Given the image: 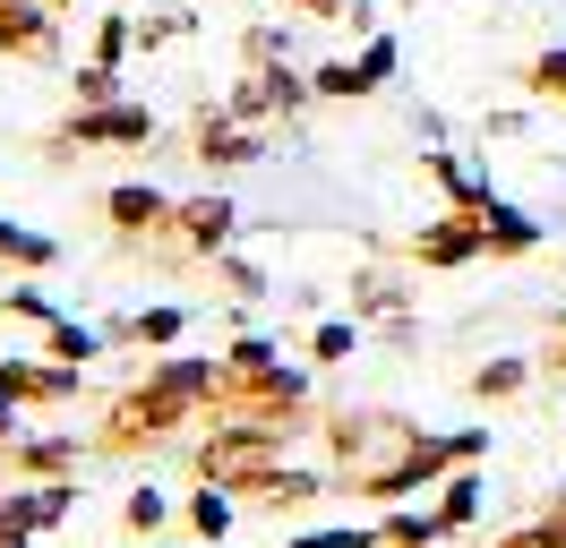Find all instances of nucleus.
I'll use <instances>...</instances> for the list:
<instances>
[{
	"label": "nucleus",
	"mask_w": 566,
	"mask_h": 548,
	"mask_svg": "<svg viewBox=\"0 0 566 548\" xmlns=\"http://www.w3.org/2000/svg\"><path fill=\"white\" fill-rule=\"evenodd\" d=\"M214 394H223V360H198V351H155L146 377H129L104 403V429H95V454H146V445H172L189 420H207Z\"/></svg>",
	"instance_id": "1"
},
{
	"label": "nucleus",
	"mask_w": 566,
	"mask_h": 548,
	"mask_svg": "<svg viewBox=\"0 0 566 548\" xmlns=\"http://www.w3.org/2000/svg\"><path fill=\"white\" fill-rule=\"evenodd\" d=\"M490 454V429H447V438H412V445H395L387 463H369V472H353L344 488L353 497H369V506H412L421 488H438L447 472H463V463H481Z\"/></svg>",
	"instance_id": "2"
},
{
	"label": "nucleus",
	"mask_w": 566,
	"mask_h": 548,
	"mask_svg": "<svg viewBox=\"0 0 566 548\" xmlns=\"http://www.w3.org/2000/svg\"><path fill=\"white\" fill-rule=\"evenodd\" d=\"M95 146H112V155H120V146H155V112L129 103V95H120V103H70V120L43 137V155H52V164L95 155Z\"/></svg>",
	"instance_id": "3"
},
{
	"label": "nucleus",
	"mask_w": 566,
	"mask_h": 548,
	"mask_svg": "<svg viewBox=\"0 0 566 548\" xmlns=\"http://www.w3.org/2000/svg\"><path fill=\"white\" fill-rule=\"evenodd\" d=\"M232 232H241V205L223 198V189H207V198H180L172 240H164V266H214V257L232 249Z\"/></svg>",
	"instance_id": "4"
},
{
	"label": "nucleus",
	"mask_w": 566,
	"mask_h": 548,
	"mask_svg": "<svg viewBox=\"0 0 566 548\" xmlns=\"http://www.w3.org/2000/svg\"><path fill=\"white\" fill-rule=\"evenodd\" d=\"M172 214L180 205L164 198V189H146V180H112L104 189V223H112V240H120V249H164V240H172ZM155 266H164V257H155Z\"/></svg>",
	"instance_id": "5"
},
{
	"label": "nucleus",
	"mask_w": 566,
	"mask_h": 548,
	"mask_svg": "<svg viewBox=\"0 0 566 548\" xmlns=\"http://www.w3.org/2000/svg\"><path fill=\"white\" fill-rule=\"evenodd\" d=\"M403 257H412V266H429V274H455V266H472V257H490V223L447 205L438 223H421V232L403 240Z\"/></svg>",
	"instance_id": "6"
},
{
	"label": "nucleus",
	"mask_w": 566,
	"mask_h": 548,
	"mask_svg": "<svg viewBox=\"0 0 566 548\" xmlns=\"http://www.w3.org/2000/svg\"><path fill=\"white\" fill-rule=\"evenodd\" d=\"M326 488H335V472H310V463H258V472L232 479V497L266 506V514H301V506H318Z\"/></svg>",
	"instance_id": "7"
},
{
	"label": "nucleus",
	"mask_w": 566,
	"mask_h": 548,
	"mask_svg": "<svg viewBox=\"0 0 566 548\" xmlns=\"http://www.w3.org/2000/svg\"><path fill=\"white\" fill-rule=\"evenodd\" d=\"M189 155H198L207 171H241V164H258V155H266V137L249 129L232 103H207V112H198V129H189Z\"/></svg>",
	"instance_id": "8"
},
{
	"label": "nucleus",
	"mask_w": 566,
	"mask_h": 548,
	"mask_svg": "<svg viewBox=\"0 0 566 548\" xmlns=\"http://www.w3.org/2000/svg\"><path fill=\"white\" fill-rule=\"evenodd\" d=\"M0 394L27 411H61L86 394V369H70V360H0Z\"/></svg>",
	"instance_id": "9"
},
{
	"label": "nucleus",
	"mask_w": 566,
	"mask_h": 548,
	"mask_svg": "<svg viewBox=\"0 0 566 548\" xmlns=\"http://www.w3.org/2000/svg\"><path fill=\"white\" fill-rule=\"evenodd\" d=\"M0 52H9V61H61V9L0 0Z\"/></svg>",
	"instance_id": "10"
},
{
	"label": "nucleus",
	"mask_w": 566,
	"mask_h": 548,
	"mask_svg": "<svg viewBox=\"0 0 566 548\" xmlns=\"http://www.w3.org/2000/svg\"><path fill=\"white\" fill-rule=\"evenodd\" d=\"M189 335V308H129V317H104V342L112 351H172V342Z\"/></svg>",
	"instance_id": "11"
},
{
	"label": "nucleus",
	"mask_w": 566,
	"mask_h": 548,
	"mask_svg": "<svg viewBox=\"0 0 566 548\" xmlns=\"http://www.w3.org/2000/svg\"><path fill=\"white\" fill-rule=\"evenodd\" d=\"M77 463H86V445H77V438H18V445H0V472H9V479H77Z\"/></svg>",
	"instance_id": "12"
},
{
	"label": "nucleus",
	"mask_w": 566,
	"mask_h": 548,
	"mask_svg": "<svg viewBox=\"0 0 566 548\" xmlns=\"http://www.w3.org/2000/svg\"><path fill=\"white\" fill-rule=\"evenodd\" d=\"M9 506L27 514L35 531H61V523L77 514V479H18V488H9Z\"/></svg>",
	"instance_id": "13"
},
{
	"label": "nucleus",
	"mask_w": 566,
	"mask_h": 548,
	"mask_svg": "<svg viewBox=\"0 0 566 548\" xmlns=\"http://www.w3.org/2000/svg\"><path fill=\"white\" fill-rule=\"evenodd\" d=\"M490 548H566V488H549V497H541L515 531H497Z\"/></svg>",
	"instance_id": "14"
},
{
	"label": "nucleus",
	"mask_w": 566,
	"mask_h": 548,
	"mask_svg": "<svg viewBox=\"0 0 566 548\" xmlns=\"http://www.w3.org/2000/svg\"><path fill=\"white\" fill-rule=\"evenodd\" d=\"M421 171H429V180H438V189H447V205H455V214H490V189H481V180H472V171H463L455 164V155H447V146H429V155H421Z\"/></svg>",
	"instance_id": "15"
},
{
	"label": "nucleus",
	"mask_w": 566,
	"mask_h": 548,
	"mask_svg": "<svg viewBox=\"0 0 566 548\" xmlns=\"http://www.w3.org/2000/svg\"><path fill=\"white\" fill-rule=\"evenodd\" d=\"M438 540H447L438 506H387L378 514V548H438Z\"/></svg>",
	"instance_id": "16"
},
{
	"label": "nucleus",
	"mask_w": 566,
	"mask_h": 548,
	"mask_svg": "<svg viewBox=\"0 0 566 548\" xmlns=\"http://www.w3.org/2000/svg\"><path fill=\"white\" fill-rule=\"evenodd\" d=\"M0 266H9V274H52V266H61V240L27 232V223H0Z\"/></svg>",
	"instance_id": "17"
},
{
	"label": "nucleus",
	"mask_w": 566,
	"mask_h": 548,
	"mask_svg": "<svg viewBox=\"0 0 566 548\" xmlns=\"http://www.w3.org/2000/svg\"><path fill=\"white\" fill-rule=\"evenodd\" d=\"M438 523H447V540H455V531H472V523H481V472H472V463H463V472H447V479H438Z\"/></svg>",
	"instance_id": "18"
},
{
	"label": "nucleus",
	"mask_w": 566,
	"mask_h": 548,
	"mask_svg": "<svg viewBox=\"0 0 566 548\" xmlns=\"http://www.w3.org/2000/svg\"><path fill=\"white\" fill-rule=\"evenodd\" d=\"M232 506H241L232 488H214V479H198V488H189V506H180V523H189L198 540H223V531H232Z\"/></svg>",
	"instance_id": "19"
},
{
	"label": "nucleus",
	"mask_w": 566,
	"mask_h": 548,
	"mask_svg": "<svg viewBox=\"0 0 566 548\" xmlns=\"http://www.w3.org/2000/svg\"><path fill=\"white\" fill-rule=\"evenodd\" d=\"M524 386H532V360H515V351H506V360H481L463 394H472V403H515Z\"/></svg>",
	"instance_id": "20"
},
{
	"label": "nucleus",
	"mask_w": 566,
	"mask_h": 548,
	"mask_svg": "<svg viewBox=\"0 0 566 548\" xmlns=\"http://www.w3.org/2000/svg\"><path fill=\"white\" fill-rule=\"evenodd\" d=\"M481 223H490V257H532V249H541V223L515 214V205H490Z\"/></svg>",
	"instance_id": "21"
},
{
	"label": "nucleus",
	"mask_w": 566,
	"mask_h": 548,
	"mask_svg": "<svg viewBox=\"0 0 566 548\" xmlns=\"http://www.w3.org/2000/svg\"><path fill=\"white\" fill-rule=\"evenodd\" d=\"M310 86H318V103H360V95H378V77L360 61H318L310 68Z\"/></svg>",
	"instance_id": "22"
},
{
	"label": "nucleus",
	"mask_w": 566,
	"mask_h": 548,
	"mask_svg": "<svg viewBox=\"0 0 566 548\" xmlns=\"http://www.w3.org/2000/svg\"><path fill=\"white\" fill-rule=\"evenodd\" d=\"M95 351H112L104 326H70V317H61V326H43V360H70V369H86Z\"/></svg>",
	"instance_id": "23"
},
{
	"label": "nucleus",
	"mask_w": 566,
	"mask_h": 548,
	"mask_svg": "<svg viewBox=\"0 0 566 548\" xmlns=\"http://www.w3.org/2000/svg\"><path fill=\"white\" fill-rule=\"evenodd\" d=\"M412 292L395 283V274H353V317H403Z\"/></svg>",
	"instance_id": "24"
},
{
	"label": "nucleus",
	"mask_w": 566,
	"mask_h": 548,
	"mask_svg": "<svg viewBox=\"0 0 566 548\" xmlns=\"http://www.w3.org/2000/svg\"><path fill=\"white\" fill-rule=\"evenodd\" d=\"M353 351H360V317H318V326H310V360H318V369L353 360Z\"/></svg>",
	"instance_id": "25"
},
{
	"label": "nucleus",
	"mask_w": 566,
	"mask_h": 548,
	"mask_svg": "<svg viewBox=\"0 0 566 548\" xmlns=\"http://www.w3.org/2000/svg\"><path fill=\"white\" fill-rule=\"evenodd\" d=\"M164 523H172V506H164V488H129V497H120V531H129V540H155Z\"/></svg>",
	"instance_id": "26"
},
{
	"label": "nucleus",
	"mask_w": 566,
	"mask_h": 548,
	"mask_svg": "<svg viewBox=\"0 0 566 548\" xmlns=\"http://www.w3.org/2000/svg\"><path fill=\"white\" fill-rule=\"evenodd\" d=\"M207 274H214V283H223V292H232V301H241V308H249V301H266V274L249 266V257H232V249H223V257H214Z\"/></svg>",
	"instance_id": "27"
},
{
	"label": "nucleus",
	"mask_w": 566,
	"mask_h": 548,
	"mask_svg": "<svg viewBox=\"0 0 566 548\" xmlns=\"http://www.w3.org/2000/svg\"><path fill=\"white\" fill-rule=\"evenodd\" d=\"M275 360H283V342H275V335H232V342H223V369H232V377L275 369Z\"/></svg>",
	"instance_id": "28"
},
{
	"label": "nucleus",
	"mask_w": 566,
	"mask_h": 548,
	"mask_svg": "<svg viewBox=\"0 0 566 548\" xmlns=\"http://www.w3.org/2000/svg\"><path fill=\"white\" fill-rule=\"evenodd\" d=\"M0 317H27V326H61V308L43 301L35 283H9V292H0Z\"/></svg>",
	"instance_id": "29"
},
{
	"label": "nucleus",
	"mask_w": 566,
	"mask_h": 548,
	"mask_svg": "<svg viewBox=\"0 0 566 548\" xmlns=\"http://www.w3.org/2000/svg\"><path fill=\"white\" fill-rule=\"evenodd\" d=\"M70 103H120V68H104V61H86L70 77Z\"/></svg>",
	"instance_id": "30"
},
{
	"label": "nucleus",
	"mask_w": 566,
	"mask_h": 548,
	"mask_svg": "<svg viewBox=\"0 0 566 548\" xmlns=\"http://www.w3.org/2000/svg\"><path fill=\"white\" fill-rule=\"evenodd\" d=\"M189 27H198L189 9H146L138 18V52H155V43H172V34H189Z\"/></svg>",
	"instance_id": "31"
},
{
	"label": "nucleus",
	"mask_w": 566,
	"mask_h": 548,
	"mask_svg": "<svg viewBox=\"0 0 566 548\" xmlns=\"http://www.w3.org/2000/svg\"><path fill=\"white\" fill-rule=\"evenodd\" d=\"M524 86H532V95H558V103H566V52H532V61H524Z\"/></svg>",
	"instance_id": "32"
},
{
	"label": "nucleus",
	"mask_w": 566,
	"mask_h": 548,
	"mask_svg": "<svg viewBox=\"0 0 566 548\" xmlns=\"http://www.w3.org/2000/svg\"><path fill=\"white\" fill-rule=\"evenodd\" d=\"M283 548H378V523L360 531V523H344V531H301V540H283Z\"/></svg>",
	"instance_id": "33"
},
{
	"label": "nucleus",
	"mask_w": 566,
	"mask_h": 548,
	"mask_svg": "<svg viewBox=\"0 0 566 548\" xmlns=\"http://www.w3.org/2000/svg\"><path fill=\"white\" fill-rule=\"evenodd\" d=\"M292 52V34H275V27H241V68L249 61H283Z\"/></svg>",
	"instance_id": "34"
},
{
	"label": "nucleus",
	"mask_w": 566,
	"mask_h": 548,
	"mask_svg": "<svg viewBox=\"0 0 566 548\" xmlns=\"http://www.w3.org/2000/svg\"><path fill=\"white\" fill-rule=\"evenodd\" d=\"M0 548H35V523L9 506V497H0Z\"/></svg>",
	"instance_id": "35"
},
{
	"label": "nucleus",
	"mask_w": 566,
	"mask_h": 548,
	"mask_svg": "<svg viewBox=\"0 0 566 548\" xmlns=\"http://www.w3.org/2000/svg\"><path fill=\"white\" fill-rule=\"evenodd\" d=\"M360 68H369V77L387 86V77H395V34H369V52H360Z\"/></svg>",
	"instance_id": "36"
},
{
	"label": "nucleus",
	"mask_w": 566,
	"mask_h": 548,
	"mask_svg": "<svg viewBox=\"0 0 566 548\" xmlns=\"http://www.w3.org/2000/svg\"><path fill=\"white\" fill-rule=\"evenodd\" d=\"M378 342H387V351H412V342H421V326H412V308H403V317H378Z\"/></svg>",
	"instance_id": "37"
},
{
	"label": "nucleus",
	"mask_w": 566,
	"mask_h": 548,
	"mask_svg": "<svg viewBox=\"0 0 566 548\" xmlns=\"http://www.w3.org/2000/svg\"><path fill=\"white\" fill-rule=\"evenodd\" d=\"M541 369H549V377H566V308L549 317V351H541Z\"/></svg>",
	"instance_id": "38"
},
{
	"label": "nucleus",
	"mask_w": 566,
	"mask_h": 548,
	"mask_svg": "<svg viewBox=\"0 0 566 548\" xmlns=\"http://www.w3.org/2000/svg\"><path fill=\"white\" fill-rule=\"evenodd\" d=\"M283 9H301V18H326V27H344V9H353V0H283Z\"/></svg>",
	"instance_id": "39"
},
{
	"label": "nucleus",
	"mask_w": 566,
	"mask_h": 548,
	"mask_svg": "<svg viewBox=\"0 0 566 548\" xmlns=\"http://www.w3.org/2000/svg\"><path fill=\"white\" fill-rule=\"evenodd\" d=\"M18 411H27V403H9V394H0V445H18V438H27V429H18Z\"/></svg>",
	"instance_id": "40"
},
{
	"label": "nucleus",
	"mask_w": 566,
	"mask_h": 548,
	"mask_svg": "<svg viewBox=\"0 0 566 548\" xmlns=\"http://www.w3.org/2000/svg\"><path fill=\"white\" fill-rule=\"evenodd\" d=\"M43 9H61V18H70V9H77V0H43Z\"/></svg>",
	"instance_id": "41"
}]
</instances>
